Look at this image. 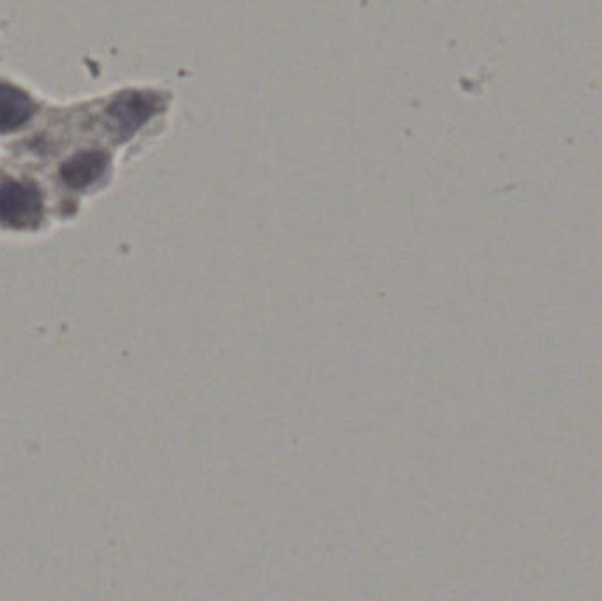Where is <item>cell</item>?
<instances>
[{"instance_id":"6da1fadb","label":"cell","mask_w":602,"mask_h":601,"mask_svg":"<svg viewBox=\"0 0 602 601\" xmlns=\"http://www.w3.org/2000/svg\"><path fill=\"white\" fill-rule=\"evenodd\" d=\"M43 212L41 192L36 186L22 182H5L0 186V223L14 227L36 224Z\"/></svg>"},{"instance_id":"3957f363","label":"cell","mask_w":602,"mask_h":601,"mask_svg":"<svg viewBox=\"0 0 602 601\" xmlns=\"http://www.w3.org/2000/svg\"><path fill=\"white\" fill-rule=\"evenodd\" d=\"M107 154L99 151H85L67 159L60 168V177L71 189H87L98 182L102 175L107 174Z\"/></svg>"},{"instance_id":"7a4b0ae2","label":"cell","mask_w":602,"mask_h":601,"mask_svg":"<svg viewBox=\"0 0 602 601\" xmlns=\"http://www.w3.org/2000/svg\"><path fill=\"white\" fill-rule=\"evenodd\" d=\"M159 108V99L145 92H124L108 108V119L120 138L136 133Z\"/></svg>"},{"instance_id":"277c9868","label":"cell","mask_w":602,"mask_h":601,"mask_svg":"<svg viewBox=\"0 0 602 601\" xmlns=\"http://www.w3.org/2000/svg\"><path fill=\"white\" fill-rule=\"evenodd\" d=\"M34 110L36 107L23 90L13 85H0V133H10L27 124Z\"/></svg>"}]
</instances>
